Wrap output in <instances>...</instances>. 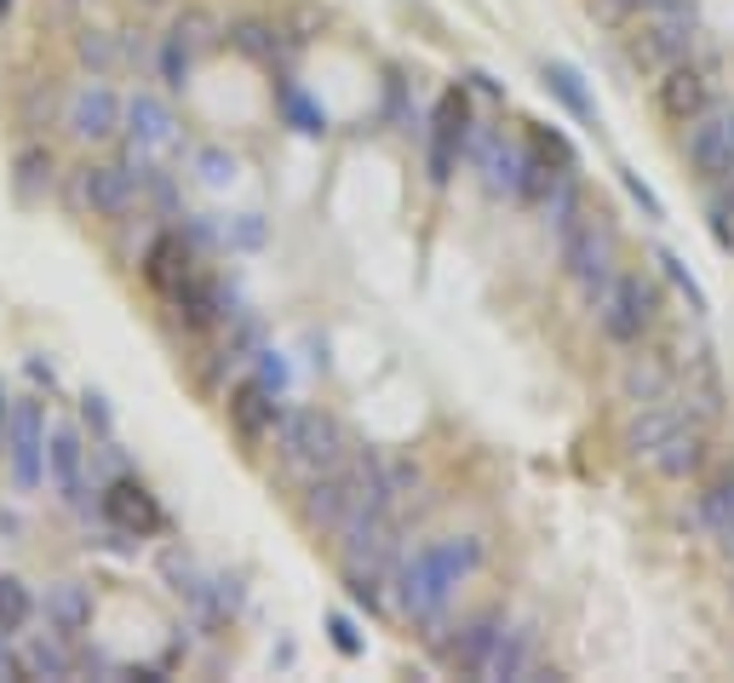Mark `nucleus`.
<instances>
[{"label":"nucleus","mask_w":734,"mask_h":683,"mask_svg":"<svg viewBox=\"0 0 734 683\" xmlns=\"http://www.w3.org/2000/svg\"><path fill=\"white\" fill-rule=\"evenodd\" d=\"M483 569V540L476 535H448V540H430L425 551H414L408 563L396 569V597H402V615L414 620H442L453 592Z\"/></svg>","instance_id":"1"},{"label":"nucleus","mask_w":734,"mask_h":683,"mask_svg":"<svg viewBox=\"0 0 734 683\" xmlns=\"http://www.w3.org/2000/svg\"><path fill=\"white\" fill-rule=\"evenodd\" d=\"M275 448H282L287 471L298 477H321V471H339L350 437L334 414H316V408H287L282 425H275Z\"/></svg>","instance_id":"2"},{"label":"nucleus","mask_w":734,"mask_h":683,"mask_svg":"<svg viewBox=\"0 0 734 683\" xmlns=\"http://www.w3.org/2000/svg\"><path fill=\"white\" fill-rule=\"evenodd\" d=\"M121 126H126V167H133L138 179L149 167H161V161H172L184 149V126H179V115H172L167 98H156V92H133V98H126Z\"/></svg>","instance_id":"3"},{"label":"nucleus","mask_w":734,"mask_h":683,"mask_svg":"<svg viewBox=\"0 0 734 683\" xmlns=\"http://www.w3.org/2000/svg\"><path fill=\"white\" fill-rule=\"evenodd\" d=\"M556 253H563V270L574 276V288L586 293L591 305L609 293V282L620 276V242H614V224L602 213L597 219L586 213L568 236H556Z\"/></svg>","instance_id":"4"},{"label":"nucleus","mask_w":734,"mask_h":683,"mask_svg":"<svg viewBox=\"0 0 734 683\" xmlns=\"http://www.w3.org/2000/svg\"><path fill=\"white\" fill-rule=\"evenodd\" d=\"M597 316H602V334L614 345H643L654 334V322H660V288H654V276L620 270L609 282V293L597 299Z\"/></svg>","instance_id":"5"},{"label":"nucleus","mask_w":734,"mask_h":683,"mask_svg":"<svg viewBox=\"0 0 734 683\" xmlns=\"http://www.w3.org/2000/svg\"><path fill=\"white\" fill-rule=\"evenodd\" d=\"M682 156H689L695 179L712 190L723 179H734V104L712 98L700 115L682 121Z\"/></svg>","instance_id":"6"},{"label":"nucleus","mask_w":734,"mask_h":683,"mask_svg":"<svg viewBox=\"0 0 734 683\" xmlns=\"http://www.w3.org/2000/svg\"><path fill=\"white\" fill-rule=\"evenodd\" d=\"M465 156L476 161V172H483V190H488L494 201H522V190H528V167H534V149L511 144L505 133H476V126H471Z\"/></svg>","instance_id":"7"},{"label":"nucleus","mask_w":734,"mask_h":683,"mask_svg":"<svg viewBox=\"0 0 734 683\" xmlns=\"http://www.w3.org/2000/svg\"><path fill=\"white\" fill-rule=\"evenodd\" d=\"M7 466L18 489H41L46 483V414L35 396H18L7 414Z\"/></svg>","instance_id":"8"},{"label":"nucleus","mask_w":734,"mask_h":683,"mask_svg":"<svg viewBox=\"0 0 734 683\" xmlns=\"http://www.w3.org/2000/svg\"><path fill=\"white\" fill-rule=\"evenodd\" d=\"M689 46H695V7L689 12H648V23L631 41V58L660 75V69L689 58Z\"/></svg>","instance_id":"9"},{"label":"nucleus","mask_w":734,"mask_h":683,"mask_svg":"<svg viewBox=\"0 0 734 683\" xmlns=\"http://www.w3.org/2000/svg\"><path fill=\"white\" fill-rule=\"evenodd\" d=\"M465 138H471L465 92H448L442 104H437V115H430V149H425L430 184H448L453 179V167H460V156H465Z\"/></svg>","instance_id":"10"},{"label":"nucleus","mask_w":734,"mask_h":683,"mask_svg":"<svg viewBox=\"0 0 734 683\" xmlns=\"http://www.w3.org/2000/svg\"><path fill=\"white\" fill-rule=\"evenodd\" d=\"M46 483L64 505H87V443L75 425H53L46 432Z\"/></svg>","instance_id":"11"},{"label":"nucleus","mask_w":734,"mask_h":683,"mask_svg":"<svg viewBox=\"0 0 734 683\" xmlns=\"http://www.w3.org/2000/svg\"><path fill=\"white\" fill-rule=\"evenodd\" d=\"M121 115H126V104L115 98V87H104V81H87L81 92L69 98V115H64V126L81 144H110L115 133H121Z\"/></svg>","instance_id":"12"},{"label":"nucleus","mask_w":734,"mask_h":683,"mask_svg":"<svg viewBox=\"0 0 734 683\" xmlns=\"http://www.w3.org/2000/svg\"><path fill=\"white\" fill-rule=\"evenodd\" d=\"M282 396H275L264 379H241V385L230 391V425L241 443H270L275 425H282Z\"/></svg>","instance_id":"13"},{"label":"nucleus","mask_w":734,"mask_h":683,"mask_svg":"<svg viewBox=\"0 0 734 683\" xmlns=\"http://www.w3.org/2000/svg\"><path fill=\"white\" fill-rule=\"evenodd\" d=\"M81 201L92 208V219H126L138 201V172L126 161H104L81 172Z\"/></svg>","instance_id":"14"},{"label":"nucleus","mask_w":734,"mask_h":683,"mask_svg":"<svg viewBox=\"0 0 734 683\" xmlns=\"http://www.w3.org/2000/svg\"><path fill=\"white\" fill-rule=\"evenodd\" d=\"M654 104H660V115L666 121H689V115H700L705 104H712V81H705V69L700 64H671V69H660V81H654Z\"/></svg>","instance_id":"15"},{"label":"nucleus","mask_w":734,"mask_h":683,"mask_svg":"<svg viewBox=\"0 0 734 683\" xmlns=\"http://www.w3.org/2000/svg\"><path fill=\"white\" fill-rule=\"evenodd\" d=\"M648 471H660L666 483H689V477H700L705 471V425L700 419H677L671 437L654 448Z\"/></svg>","instance_id":"16"},{"label":"nucleus","mask_w":734,"mask_h":683,"mask_svg":"<svg viewBox=\"0 0 734 683\" xmlns=\"http://www.w3.org/2000/svg\"><path fill=\"white\" fill-rule=\"evenodd\" d=\"M104 517L121 528V535H156V528H161V505H156V494H149L144 483L115 477V483L104 489Z\"/></svg>","instance_id":"17"},{"label":"nucleus","mask_w":734,"mask_h":683,"mask_svg":"<svg viewBox=\"0 0 734 683\" xmlns=\"http://www.w3.org/2000/svg\"><path fill=\"white\" fill-rule=\"evenodd\" d=\"M350 505H357V494H350L345 471H321V477H305V523L310 528H334L350 517Z\"/></svg>","instance_id":"18"},{"label":"nucleus","mask_w":734,"mask_h":683,"mask_svg":"<svg viewBox=\"0 0 734 683\" xmlns=\"http://www.w3.org/2000/svg\"><path fill=\"white\" fill-rule=\"evenodd\" d=\"M41 615H46L53 631H64V638H81V631L92 626V592L81 586V580H58V586H46Z\"/></svg>","instance_id":"19"},{"label":"nucleus","mask_w":734,"mask_h":683,"mask_svg":"<svg viewBox=\"0 0 734 683\" xmlns=\"http://www.w3.org/2000/svg\"><path fill=\"white\" fill-rule=\"evenodd\" d=\"M528 672H534V631H528V626H505L476 678H488V683H517V678H528Z\"/></svg>","instance_id":"20"},{"label":"nucleus","mask_w":734,"mask_h":683,"mask_svg":"<svg viewBox=\"0 0 734 683\" xmlns=\"http://www.w3.org/2000/svg\"><path fill=\"white\" fill-rule=\"evenodd\" d=\"M695 512H700V528H705V535L723 540V546L734 551V466H723L718 477H705Z\"/></svg>","instance_id":"21"},{"label":"nucleus","mask_w":734,"mask_h":683,"mask_svg":"<svg viewBox=\"0 0 734 683\" xmlns=\"http://www.w3.org/2000/svg\"><path fill=\"white\" fill-rule=\"evenodd\" d=\"M540 213L551 224V236H568L579 219H586V201H579V179H574V167H556L551 172V184L540 195Z\"/></svg>","instance_id":"22"},{"label":"nucleus","mask_w":734,"mask_h":683,"mask_svg":"<svg viewBox=\"0 0 734 683\" xmlns=\"http://www.w3.org/2000/svg\"><path fill=\"white\" fill-rule=\"evenodd\" d=\"M144 276L156 282L161 293H172L184 282V276H195V265H190V247H184V231H172V236H156L149 242V253H144Z\"/></svg>","instance_id":"23"},{"label":"nucleus","mask_w":734,"mask_h":683,"mask_svg":"<svg viewBox=\"0 0 734 683\" xmlns=\"http://www.w3.org/2000/svg\"><path fill=\"white\" fill-rule=\"evenodd\" d=\"M499 631H505V615H494V609H488V615H476V620L460 631V638H453L448 661L460 667V672H471V678H476V672H483V661H488V649L499 643Z\"/></svg>","instance_id":"24"},{"label":"nucleus","mask_w":734,"mask_h":683,"mask_svg":"<svg viewBox=\"0 0 734 683\" xmlns=\"http://www.w3.org/2000/svg\"><path fill=\"white\" fill-rule=\"evenodd\" d=\"M545 92H551L574 121L597 126V104H591V92H586V81H579V69H574V64H545Z\"/></svg>","instance_id":"25"},{"label":"nucleus","mask_w":734,"mask_h":683,"mask_svg":"<svg viewBox=\"0 0 734 683\" xmlns=\"http://www.w3.org/2000/svg\"><path fill=\"white\" fill-rule=\"evenodd\" d=\"M671 391H677V373L660 357H631V368H625V396L631 402H671Z\"/></svg>","instance_id":"26"},{"label":"nucleus","mask_w":734,"mask_h":683,"mask_svg":"<svg viewBox=\"0 0 734 683\" xmlns=\"http://www.w3.org/2000/svg\"><path fill=\"white\" fill-rule=\"evenodd\" d=\"M23 672H30V678H69L75 672V654H69L64 631H41V638L23 649Z\"/></svg>","instance_id":"27"},{"label":"nucleus","mask_w":734,"mask_h":683,"mask_svg":"<svg viewBox=\"0 0 734 683\" xmlns=\"http://www.w3.org/2000/svg\"><path fill=\"white\" fill-rule=\"evenodd\" d=\"M30 615H35V597H30V586H23L18 574H0V631L30 626Z\"/></svg>","instance_id":"28"},{"label":"nucleus","mask_w":734,"mask_h":683,"mask_svg":"<svg viewBox=\"0 0 734 683\" xmlns=\"http://www.w3.org/2000/svg\"><path fill=\"white\" fill-rule=\"evenodd\" d=\"M654 265H660V270H666V282H671L682 299H689V311H695V316H705V311H712V299H705V288H700L695 276H689V265H682L677 253H666V247H660V253H654Z\"/></svg>","instance_id":"29"},{"label":"nucleus","mask_w":734,"mask_h":683,"mask_svg":"<svg viewBox=\"0 0 734 683\" xmlns=\"http://www.w3.org/2000/svg\"><path fill=\"white\" fill-rule=\"evenodd\" d=\"M282 115H287L305 138H321V133H327V115H321V110H316L298 87H287V81H282Z\"/></svg>","instance_id":"30"},{"label":"nucleus","mask_w":734,"mask_h":683,"mask_svg":"<svg viewBox=\"0 0 734 683\" xmlns=\"http://www.w3.org/2000/svg\"><path fill=\"white\" fill-rule=\"evenodd\" d=\"M190 69H195V53H190L179 35H167V46H161V75H167V87L184 92V87H190Z\"/></svg>","instance_id":"31"},{"label":"nucleus","mask_w":734,"mask_h":683,"mask_svg":"<svg viewBox=\"0 0 734 683\" xmlns=\"http://www.w3.org/2000/svg\"><path fill=\"white\" fill-rule=\"evenodd\" d=\"M41 184H53V156H46V149H23L18 156V190L35 195Z\"/></svg>","instance_id":"32"},{"label":"nucleus","mask_w":734,"mask_h":683,"mask_svg":"<svg viewBox=\"0 0 734 683\" xmlns=\"http://www.w3.org/2000/svg\"><path fill=\"white\" fill-rule=\"evenodd\" d=\"M230 41L241 46L247 58H270V53H275V30H270V23H236Z\"/></svg>","instance_id":"33"},{"label":"nucleus","mask_w":734,"mask_h":683,"mask_svg":"<svg viewBox=\"0 0 734 683\" xmlns=\"http://www.w3.org/2000/svg\"><path fill=\"white\" fill-rule=\"evenodd\" d=\"M81 58H87L92 69H115V64H121V46H115V35H104V30H87V35H81Z\"/></svg>","instance_id":"34"},{"label":"nucleus","mask_w":734,"mask_h":683,"mask_svg":"<svg viewBox=\"0 0 734 683\" xmlns=\"http://www.w3.org/2000/svg\"><path fill=\"white\" fill-rule=\"evenodd\" d=\"M252 362H259V373H252V379H264V385H270L275 396H287V385H293V368L282 362V350H259Z\"/></svg>","instance_id":"35"},{"label":"nucleus","mask_w":734,"mask_h":683,"mask_svg":"<svg viewBox=\"0 0 734 683\" xmlns=\"http://www.w3.org/2000/svg\"><path fill=\"white\" fill-rule=\"evenodd\" d=\"M195 167H201V184H213V190H224V184L236 179V161L224 156V149H201Z\"/></svg>","instance_id":"36"},{"label":"nucleus","mask_w":734,"mask_h":683,"mask_svg":"<svg viewBox=\"0 0 734 683\" xmlns=\"http://www.w3.org/2000/svg\"><path fill=\"white\" fill-rule=\"evenodd\" d=\"M620 184L631 190V201H637V208H643V213H648L654 224H660V219H666V201H660V195H654V190H648V184L637 179V172H625V167H620Z\"/></svg>","instance_id":"37"},{"label":"nucleus","mask_w":734,"mask_h":683,"mask_svg":"<svg viewBox=\"0 0 734 683\" xmlns=\"http://www.w3.org/2000/svg\"><path fill=\"white\" fill-rule=\"evenodd\" d=\"M327 631H334L339 654H362V638H357V626H350V615H327Z\"/></svg>","instance_id":"38"},{"label":"nucleus","mask_w":734,"mask_h":683,"mask_svg":"<svg viewBox=\"0 0 734 683\" xmlns=\"http://www.w3.org/2000/svg\"><path fill=\"white\" fill-rule=\"evenodd\" d=\"M224 242H236V247H259V242H264V224H259V213H241V224H236V231L224 224Z\"/></svg>","instance_id":"39"},{"label":"nucleus","mask_w":734,"mask_h":683,"mask_svg":"<svg viewBox=\"0 0 734 683\" xmlns=\"http://www.w3.org/2000/svg\"><path fill=\"white\" fill-rule=\"evenodd\" d=\"M87 419L98 425V432H110V408H104V396H87Z\"/></svg>","instance_id":"40"},{"label":"nucleus","mask_w":734,"mask_h":683,"mask_svg":"<svg viewBox=\"0 0 734 683\" xmlns=\"http://www.w3.org/2000/svg\"><path fill=\"white\" fill-rule=\"evenodd\" d=\"M7 7H12V0H0V12H7Z\"/></svg>","instance_id":"41"}]
</instances>
